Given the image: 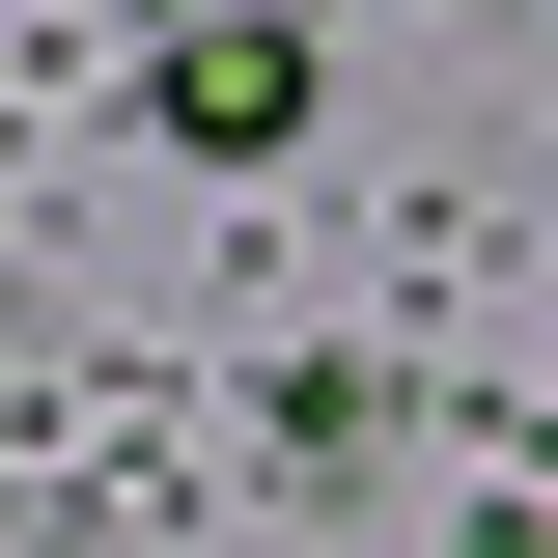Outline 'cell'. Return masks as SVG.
Masks as SVG:
<instances>
[{"instance_id": "6da1fadb", "label": "cell", "mask_w": 558, "mask_h": 558, "mask_svg": "<svg viewBox=\"0 0 558 558\" xmlns=\"http://www.w3.org/2000/svg\"><path fill=\"white\" fill-rule=\"evenodd\" d=\"M168 112H196V140H307V28H196Z\"/></svg>"}, {"instance_id": "7a4b0ae2", "label": "cell", "mask_w": 558, "mask_h": 558, "mask_svg": "<svg viewBox=\"0 0 558 558\" xmlns=\"http://www.w3.org/2000/svg\"><path fill=\"white\" fill-rule=\"evenodd\" d=\"M140 28H223V0H140Z\"/></svg>"}]
</instances>
